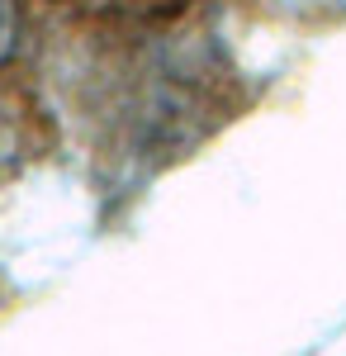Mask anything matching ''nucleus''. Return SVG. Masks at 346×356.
<instances>
[]
</instances>
